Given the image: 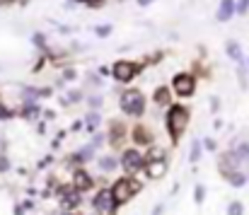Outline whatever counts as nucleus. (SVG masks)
<instances>
[{"label":"nucleus","mask_w":249,"mask_h":215,"mask_svg":"<svg viewBox=\"0 0 249 215\" xmlns=\"http://www.w3.org/2000/svg\"><path fill=\"white\" fill-rule=\"evenodd\" d=\"M138 189H141V184H138L136 179H119V181L109 189V191H111V201H114V206L126 203L131 196L138 194Z\"/></svg>","instance_id":"1"},{"label":"nucleus","mask_w":249,"mask_h":215,"mask_svg":"<svg viewBox=\"0 0 249 215\" xmlns=\"http://www.w3.org/2000/svg\"><path fill=\"white\" fill-rule=\"evenodd\" d=\"M186 124H189V111H186L184 107L174 104V107L167 111V128H169V133H172L174 141L181 136V131L186 128Z\"/></svg>","instance_id":"2"},{"label":"nucleus","mask_w":249,"mask_h":215,"mask_svg":"<svg viewBox=\"0 0 249 215\" xmlns=\"http://www.w3.org/2000/svg\"><path fill=\"white\" fill-rule=\"evenodd\" d=\"M121 109L131 116H141L145 111V97L141 94V90H128L121 94Z\"/></svg>","instance_id":"3"},{"label":"nucleus","mask_w":249,"mask_h":215,"mask_svg":"<svg viewBox=\"0 0 249 215\" xmlns=\"http://www.w3.org/2000/svg\"><path fill=\"white\" fill-rule=\"evenodd\" d=\"M141 71V63H131V61H116L114 68H111V75L119 80V82H128L133 80Z\"/></svg>","instance_id":"4"},{"label":"nucleus","mask_w":249,"mask_h":215,"mask_svg":"<svg viewBox=\"0 0 249 215\" xmlns=\"http://www.w3.org/2000/svg\"><path fill=\"white\" fill-rule=\"evenodd\" d=\"M172 87H174V92H177L179 97H191L194 90H196V80H194V75H189V72H179V75H174Z\"/></svg>","instance_id":"5"},{"label":"nucleus","mask_w":249,"mask_h":215,"mask_svg":"<svg viewBox=\"0 0 249 215\" xmlns=\"http://www.w3.org/2000/svg\"><path fill=\"white\" fill-rule=\"evenodd\" d=\"M121 164H124V169L126 172H138L141 167H143V155L138 152V150H126L124 152V157H121Z\"/></svg>","instance_id":"6"},{"label":"nucleus","mask_w":249,"mask_h":215,"mask_svg":"<svg viewBox=\"0 0 249 215\" xmlns=\"http://www.w3.org/2000/svg\"><path fill=\"white\" fill-rule=\"evenodd\" d=\"M94 208H97L99 213H107V211H114V208H116L114 201H111V191H109V189L97 191V196H94Z\"/></svg>","instance_id":"7"},{"label":"nucleus","mask_w":249,"mask_h":215,"mask_svg":"<svg viewBox=\"0 0 249 215\" xmlns=\"http://www.w3.org/2000/svg\"><path fill=\"white\" fill-rule=\"evenodd\" d=\"M165 172H167V160L165 157H155V160L148 162L145 174H148L150 179H160V177H165Z\"/></svg>","instance_id":"8"},{"label":"nucleus","mask_w":249,"mask_h":215,"mask_svg":"<svg viewBox=\"0 0 249 215\" xmlns=\"http://www.w3.org/2000/svg\"><path fill=\"white\" fill-rule=\"evenodd\" d=\"M232 17H235V0H220L218 12H215V19L218 22H230Z\"/></svg>","instance_id":"9"},{"label":"nucleus","mask_w":249,"mask_h":215,"mask_svg":"<svg viewBox=\"0 0 249 215\" xmlns=\"http://www.w3.org/2000/svg\"><path fill=\"white\" fill-rule=\"evenodd\" d=\"M92 186V179H89V174L85 172V169H75V174H73V189L78 191V194H83Z\"/></svg>","instance_id":"10"},{"label":"nucleus","mask_w":249,"mask_h":215,"mask_svg":"<svg viewBox=\"0 0 249 215\" xmlns=\"http://www.w3.org/2000/svg\"><path fill=\"white\" fill-rule=\"evenodd\" d=\"M225 51H228V56L232 58V61H242V49H240V44L237 41H225Z\"/></svg>","instance_id":"11"},{"label":"nucleus","mask_w":249,"mask_h":215,"mask_svg":"<svg viewBox=\"0 0 249 215\" xmlns=\"http://www.w3.org/2000/svg\"><path fill=\"white\" fill-rule=\"evenodd\" d=\"M61 196H63V208H75V206L80 203V196H78L75 189H73V191H63Z\"/></svg>","instance_id":"12"},{"label":"nucleus","mask_w":249,"mask_h":215,"mask_svg":"<svg viewBox=\"0 0 249 215\" xmlns=\"http://www.w3.org/2000/svg\"><path fill=\"white\" fill-rule=\"evenodd\" d=\"M232 155L237 157V162H242V160H249V143H240V145H237V150H235Z\"/></svg>","instance_id":"13"},{"label":"nucleus","mask_w":249,"mask_h":215,"mask_svg":"<svg viewBox=\"0 0 249 215\" xmlns=\"http://www.w3.org/2000/svg\"><path fill=\"white\" fill-rule=\"evenodd\" d=\"M114 167H116V160L114 157H102L99 160V169L102 172H114Z\"/></svg>","instance_id":"14"},{"label":"nucleus","mask_w":249,"mask_h":215,"mask_svg":"<svg viewBox=\"0 0 249 215\" xmlns=\"http://www.w3.org/2000/svg\"><path fill=\"white\" fill-rule=\"evenodd\" d=\"M111 29H114L111 24H97V27H94V34H97L99 39H107V36L111 34Z\"/></svg>","instance_id":"15"},{"label":"nucleus","mask_w":249,"mask_h":215,"mask_svg":"<svg viewBox=\"0 0 249 215\" xmlns=\"http://www.w3.org/2000/svg\"><path fill=\"white\" fill-rule=\"evenodd\" d=\"M133 138H136L138 143H150V133H145L143 126H138V128L133 131Z\"/></svg>","instance_id":"16"},{"label":"nucleus","mask_w":249,"mask_h":215,"mask_svg":"<svg viewBox=\"0 0 249 215\" xmlns=\"http://www.w3.org/2000/svg\"><path fill=\"white\" fill-rule=\"evenodd\" d=\"M155 102H158V104H167V102H169V92H167V87H158V92H155Z\"/></svg>","instance_id":"17"},{"label":"nucleus","mask_w":249,"mask_h":215,"mask_svg":"<svg viewBox=\"0 0 249 215\" xmlns=\"http://www.w3.org/2000/svg\"><path fill=\"white\" fill-rule=\"evenodd\" d=\"M235 12H237V15H247L249 12V0H237V2H235Z\"/></svg>","instance_id":"18"},{"label":"nucleus","mask_w":249,"mask_h":215,"mask_svg":"<svg viewBox=\"0 0 249 215\" xmlns=\"http://www.w3.org/2000/svg\"><path fill=\"white\" fill-rule=\"evenodd\" d=\"M242 213H245V208H242V203H240V201L230 203V208H228V215H242Z\"/></svg>","instance_id":"19"},{"label":"nucleus","mask_w":249,"mask_h":215,"mask_svg":"<svg viewBox=\"0 0 249 215\" xmlns=\"http://www.w3.org/2000/svg\"><path fill=\"white\" fill-rule=\"evenodd\" d=\"M201 157V143H194L191 145V162H196Z\"/></svg>","instance_id":"20"},{"label":"nucleus","mask_w":249,"mask_h":215,"mask_svg":"<svg viewBox=\"0 0 249 215\" xmlns=\"http://www.w3.org/2000/svg\"><path fill=\"white\" fill-rule=\"evenodd\" d=\"M97 121H99V116H97V114H92V116L87 119V131H94V128H97Z\"/></svg>","instance_id":"21"},{"label":"nucleus","mask_w":249,"mask_h":215,"mask_svg":"<svg viewBox=\"0 0 249 215\" xmlns=\"http://www.w3.org/2000/svg\"><path fill=\"white\" fill-rule=\"evenodd\" d=\"M196 203H203V186H196Z\"/></svg>","instance_id":"22"},{"label":"nucleus","mask_w":249,"mask_h":215,"mask_svg":"<svg viewBox=\"0 0 249 215\" xmlns=\"http://www.w3.org/2000/svg\"><path fill=\"white\" fill-rule=\"evenodd\" d=\"M10 169V162H7V157H0V172H7Z\"/></svg>","instance_id":"23"},{"label":"nucleus","mask_w":249,"mask_h":215,"mask_svg":"<svg viewBox=\"0 0 249 215\" xmlns=\"http://www.w3.org/2000/svg\"><path fill=\"white\" fill-rule=\"evenodd\" d=\"M34 44H36V46H44L46 41H44V36H41V34H34Z\"/></svg>","instance_id":"24"},{"label":"nucleus","mask_w":249,"mask_h":215,"mask_svg":"<svg viewBox=\"0 0 249 215\" xmlns=\"http://www.w3.org/2000/svg\"><path fill=\"white\" fill-rule=\"evenodd\" d=\"M10 116H12V114H10L7 109H2V107H0V119H10Z\"/></svg>","instance_id":"25"},{"label":"nucleus","mask_w":249,"mask_h":215,"mask_svg":"<svg viewBox=\"0 0 249 215\" xmlns=\"http://www.w3.org/2000/svg\"><path fill=\"white\" fill-rule=\"evenodd\" d=\"M206 147H208V150H215V141H211V138H206Z\"/></svg>","instance_id":"26"},{"label":"nucleus","mask_w":249,"mask_h":215,"mask_svg":"<svg viewBox=\"0 0 249 215\" xmlns=\"http://www.w3.org/2000/svg\"><path fill=\"white\" fill-rule=\"evenodd\" d=\"M99 102H102L99 97H92V99H89V104H92V107H99Z\"/></svg>","instance_id":"27"},{"label":"nucleus","mask_w":249,"mask_h":215,"mask_svg":"<svg viewBox=\"0 0 249 215\" xmlns=\"http://www.w3.org/2000/svg\"><path fill=\"white\" fill-rule=\"evenodd\" d=\"M136 2H138V5H141V7H145V5H150V2H153V0H136Z\"/></svg>","instance_id":"28"}]
</instances>
